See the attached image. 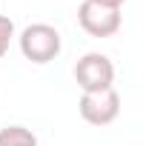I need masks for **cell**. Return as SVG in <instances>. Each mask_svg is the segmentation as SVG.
Here are the masks:
<instances>
[{
    "label": "cell",
    "mask_w": 146,
    "mask_h": 146,
    "mask_svg": "<svg viewBox=\"0 0 146 146\" xmlns=\"http://www.w3.org/2000/svg\"><path fill=\"white\" fill-rule=\"evenodd\" d=\"M78 23L92 37H112V35H117L123 17L117 9H106V6L92 3V0H83L78 6Z\"/></svg>",
    "instance_id": "4"
},
{
    "label": "cell",
    "mask_w": 146,
    "mask_h": 146,
    "mask_svg": "<svg viewBox=\"0 0 146 146\" xmlns=\"http://www.w3.org/2000/svg\"><path fill=\"white\" fill-rule=\"evenodd\" d=\"M12 37H15V23H12V17L0 15V57H3V54L9 52V46H12Z\"/></svg>",
    "instance_id": "6"
},
{
    "label": "cell",
    "mask_w": 146,
    "mask_h": 146,
    "mask_svg": "<svg viewBox=\"0 0 146 146\" xmlns=\"http://www.w3.org/2000/svg\"><path fill=\"white\" fill-rule=\"evenodd\" d=\"M0 146H37V137L26 126H3L0 129Z\"/></svg>",
    "instance_id": "5"
},
{
    "label": "cell",
    "mask_w": 146,
    "mask_h": 146,
    "mask_svg": "<svg viewBox=\"0 0 146 146\" xmlns=\"http://www.w3.org/2000/svg\"><path fill=\"white\" fill-rule=\"evenodd\" d=\"M75 80H78L80 92H103V89H112V83H115V66H112V60L106 54L89 52L75 66Z\"/></svg>",
    "instance_id": "2"
},
{
    "label": "cell",
    "mask_w": 146,
    "mask_h": 146,
    "mask_svg": "<svg viewBox=\"0 0 146 146\" xmlns=\"http://www.w3.org/2000/svg\"><path fill=\"white\" fill-rule=\"evenodd\" d=\"M92 3H98V6H106V9H117V12H120V6L126 3V0H92Z\"/></svg>",
    "instance_id": "7"
},
{
    "label": "cell",
    "mask_w": 146,
    "mask_h": 146,
    "mask_svg": "<svg viewBox=\"0 0 146 146\" xmlns=\"http://www.w3.org/2000/svg\"><path fill=\"white\" fill-rule=\"evenodd\" d=\"M60 32L49 23H32L20 32V52L26 60L43 66V63H52L57 54H60Z\"/></svg>",
    "instance_id": "1"
},
{
    "label": "cell",
    "mask_w": 146,
    "mask_h": 146,
    "mask_svg": "<svg viewBox=\"0 0 146 146\" xmlns=\"http://www.w3.org/2000/svg\"><path fill=\"white\" fill-rule=\"evenodd\" d=\"M80 117L92 126H109L117 115H120V95L112 89H103V92H83L80 95Z\"/></svg>",
    "instance_id": "3"
}]
</instances>
